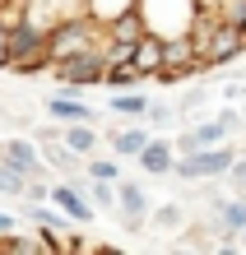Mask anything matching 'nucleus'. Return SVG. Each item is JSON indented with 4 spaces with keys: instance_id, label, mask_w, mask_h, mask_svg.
I'll return each mask as SVG.
<instances>
[{
    "instance_id": "1",
    "label": "nucleus",
    "mask_w": 246,
    "mask_h": 255,
    "mask_svg": "<svg viewBox=\"0 0 246 255\" xmlns=\"http://www.w3.org/2000/svg\"><path fill=\"white\" fill-rule=\"evenodd\" d=\"M42 65H47V23L28 19V14H14L5 23V70L37 74Z\"/></svg>"
},
{
    "instance_id": "2",
    "label": "nucleus",
    "mask_w": 246,
    "mask_h": 255,
    "mask_svg": "<svg viewBox=\"0 0 246 255\" xmlns=\"http://www.w3.org/2000/svg\"><path fill=\"white\" fill-rule=\"evenodd\" d=\"M237 148L233 144H209V148H191V153H177L172 158V176L177 181H223V172L233 167Z\"/></svg>"
},
{
    "instance_id": "3",
    "label": "nucleus",
    "mask_w": 246,
    "mask_h": 255,
    "mask_svg": "<svg viewBox=\"0 0 246 255\" xmlns=\"http://www.w3.org/2000/svg\"><path fill=\"white\" fill-rule=\"evenodd\" d=\"M135 9H140L144 28L158 37H186L191 19L200 14L195 0H135Z\"/></svg>"
},
{
    "instance_id": "4",
    "label": "nucleus",
    "mask_w": 246,
    "mask_h": 255,
    "mask_svg": "<svg viewBox=\"0 0 246 255\" xmlns=\"http://www.w3.org/2000/svg\"><path fill=\"white\" fill-rule=\"evenodd\" d=\"M102 70H107L102 47H88V51L65 56V61H56V79H60L56 93H74V98H79L84 84H102Z\"/></svg>"
},
{
    "instance_id": "5",
    "label": "nucleus",
    "mask_w": 246,
    "mask_h": 255,
    "mask_svg": "<svg viewBox=\"0 0 246 255\" xmlns=\"http://www.w3.org/2000/svg\"><path fill=\"white\" fill-rule=\"evenodd\" d=\"M149 209H153L149 190L140 181H126V176H121V181H116V204H112V214L121 218V228H126V232H140L144 223H149Z\"/></svg>"
},
{
    "instance_id": "6",
    "label": "nucleus",
    "mask_w": 246,
    "mask_h": 255,
    "mask_svg": "<svg viewBox=\"0 0 246 255\" xmlns=\"http://www.w3.org/2000/svg\"><path fill=\"white\" fill-rule=\"evenodd\" d=\"M47 200L65 214L74 228H88V223L98 218V209L88 204V195H84V181H60V186H47Z\"/></svg>"
},
{
    "instance_id": "7",
    "label": "nucleus",
    "mask_w": 246,
    "mask_h": 255,
    "mask_svg": "<svg viewBox=\"0 0 246 255\" xmlns=\"http://www.w3.org/2000/svg\"><path fill=\"white\" fill-rule=\"evenodd\" d=\"M242 51H246V33L219 19V28H214L209 42H205V65H209V70H223V65L242 61Z\"/></svg>"
},
{
    "instance_id": "8",
    "label": "nucleus",
    "mask_w": 246,
    "mask_h": 255,
    "mask_svg": "<svg viewBox=\"0 0 246 255\" xmlns=\"http://www.w3.org/2000/svg\"><path fill=\"white\" fill-rule=\"evenodd\" d=\"M0 162H9L19 176H42V148H37V139H28V134H9V139H0Z\"/></svg>"
},
{
    "instance_id": "9",
    "label": "nucleus",
    "mask_w": 246,
    "mask_h": 255,
    "mask_svg": "<svg viewBox=\"0 0 246 255\" xmlns=\"http://www.w3.org/2000/svg\"><path fill=\"white\" fill-rule=\"evenodd\" d=\"M172 158H177L172 139H158V134H149V144L135 153V162H140L144 176H172Z\"/></svg>"
},
{
    "instance_id": "10",
    "label": "nucleus",
    "mask_w": 246,
    "mask_h": 255,
    "mask_svg": "<svg viewBox=\"0 0 246 255\" xmlns=\"http://www.w3.org/2000/svg\"><path fill=\"white\" fill-rule=\"evenodd\" d=\"M42 107H47L51 121H88V126H98V107H88V102L74 98V93H56V98L42 102Z\"/></svg>"
},
{
    "instance_id": "11",
    "label": "nucleus",
    "mask_w": 246,
    "mask_h": 255,
    "mask_svg": "<svg viewBox=\"0 0 246 255\" xmlns=\"http://www.w3.org/2000/svg\"><path fill=\"white\" fill-rule=\"evenodd\" d=\"M56 139L65 144L70 153H79V158H88V153H93V148H98V130L88 126V121H65V126L56 130Z\"/></svg>"
},
{
    "instance_id": "12",
    "label": "nucleus",
    "mask_w": 246,
    "mask_h": 255,
    "mask_svg": "<svg viewBox=\"0 0 246 255\" xmlns=\"http://www.w3.org/2000/svg\"><path fill=\"white\" fill-rule=\"evenodd\" d=\"M130 65L140 70L144 79H149V74H158V70H163V37H158V33H144L140 42H135V56H130Z\"/></svg>"
},
{
    "instance_id": "13",
    "label": "nucleus",
    "mask_w": 246,
    "mask_h": 255,
    "mask_svg": "<svg viewBox=\"0 0 246 255\" xmlns=\"http://www.w3.org/2000/svg\"><path fill=\"white\" fill-rule=\"evenodd\" d=\"M149 134H153L149 126H121V130L107 134V144H112V153H116V158H135V153L149 144Z\"/></svg>"
},
{
    "instance_id": "14",
    "label": "nucleus",
    "mask_w": 246,
    "mask_h": 255,
    "mask_svg": "<svg viewBox=\"0 0 246 255\" xmlns=\"http://www.w3.org/2000/svg\"><path fill=\"white\" fill-rule=\"evenodd\" d=\"M28 218H33L37 228H47V232H56V242H60V237H65V232L74 228V223H70L65 214H60V209H56L51 200H42V204L33 200V204H28ZM56 251H60V246H56Z\"/></svg>"
},
{
    "instance_id": "15",
    "label": "nucleus",
    "mask_w": 246,
    "mask_h": 255,
    "mask_svg": "<svg viewBox=\"0 0 246 255\" xmlns=\"http://www.w3.org/2000/svg\"><path fill=\"white\" fill-rule=\"evenodd\" d=\"M144 107H149V93H130V88H112V98H107V112L112 116H130V121H140L144 116Z\"/></svg>"
},
{
    "instance_id": "16",
    "label": "nucleus",
    "mask_w": 246,
    "mask_h": 255,
    "mask_svg": "<svg viewBox=\"0 0 246 255\" xmlns=\"http://www.w3.org/2000/svg\"><path fill=\"white\" fill-rule=\"evenodd\" d=\"M84 195H88V204H93L98 214H112V204H116V181H98V176H88V181H84Z\"/></svg>"
},
{
    "instance_id": "17",
    "label": "nucleus",
    "mask_w": 246,
    "mask_h": 255,
    "mask_svg": "<svg viewBox=\"0 0 246 255\" xmlns=\"http://www.w3.org/2000/svg\"><path fill=\"white\" fill-rule=\"evenodd\" d=\"M140 79H144V74L135 70L130 61H121V65H107V70H102V84H107V88H135Z\"/></svg>"
},
{
    "instance_id": "18",
    "label": "nucleus",
    "mask_w": 246,
    "mask_h": 255,
    "mask_svg": "<svg viewBox=\"0 0 246 255\" xmlns=\"http://www.w3.org/2000/svg\"><path fill=\"white\" fill-rule=\"evenodd\" d=\"M140 121L153 130V126H172L177 121V107H172V102H158V98H149V107H144V116H140Z\"/></svg>"
},
{
    "instance_id": "19",
    "label": "nucleus",
    "mask_w": 246,
    "mask_h": 255,
    "mask_svg": "<svg viewBox=\"0 0 246 255\" xmlns=\"http://www.w3.org/2000/svg\"><path fill=\"white\" fill-rule=\"evenodd\" d=\"M84 167H88V176H98V181H121V162H116V153H112V158H93V153H88Z\"/></svg>"
},
{
    "instance_id": "20",
    "label": "nucleus",
    "mask_w": 246,
    "mask_h": 255,
    "mask_svg": "<svg viewBox=\"0 0 246 255\" xmlns=\"http://www.w3.org/2000/svg\"><path fill=\"white\" fill-rule=\"evenodd\" d=\"M149 223L153 228H181L186 223V209L181 204H158V209H149Z\"/></svg>"
},
{
    "instance_id": "21",
    "label": "nucleus",
    "mask_w": 246,
    "mask_h": 255,
    "mask_svg": "<svg viewBox=\"0 0 246 255\" xmlns=\"http://www.w3.org/2000/svg\"><path fill=\"white\" fill-rule=\"evenodd\" d=\"M23 190H28V176H19L9 162H0V195H9V200H23Z\"/></svg>"
},
{
    "instance_id": "22",
    "label": "nucleus",
    "mask_w": 246,
    "mask_h": 255,
    "mask_svg": "<svg viewBox=\"0 0 246 255\" xmlns=\"http://www.w3.org/2000/svg\"><path fill=\"white\" fill-rule=\"evenodd\" d=\"M135 0H84V14H93L98 23H107L112 14H121V9H130Z\"/></svg>"
},
{
    "instance_id": "23",
    "label": "nucleus",
    "mask_w": 246,
    "mask_h": 255,
    "mask_svg": "<svg viewBox=\"0 0 246 255\" xmlns=\"http://www.w3.org/2000/svg\"><path fill=\"white\" fill-rule=\"evenodd\" d=\"M205 102H209V93H205V88H186V93L177 98V116H191V112H200V107H205Z\"/></svg>"
},
{
    "instance_id": "24",
    "label": "nucleus",
    "mask_w": 246,
    "mask_h": 255,
    "mask_svg": "<svg viewBox=\"0 0 246 255\" xmlns=\"http://www.w3.org/2000/svg\"><path fill=\"white\" fill-rule=\"evenodd\" d=\"M223 176H228V186H233V190H242V195H246V158H242V153L233 158V167H228Z\"/></svg>"
},
{
    "instance_id": "25",
    "label": "nucleus",
    "mask_w": 246,
    "mask_h": 255,
    "mask_svg": "<svg viewBox=\"0 0 246 255\" xmlns=\"http://www.w3.org/2000/svg\"><path fill=\"white\" fill-rule=\"evenodd\" d=\"M223 102H246V79H228L223 84Z\"/></svg>"
},
{
    "instance_id": "26",
    "label": "nucleus",
    "mask_w": 246,
    "mask_h": 255,
    "mask_svg": "<svg viewBox=\"0 0 246 255\" xmlns=\"http://www.w3.org/2000/svg\"><path fill=\"white\" fill-rule=\"evenodd\" d=\"M9 232H19V218H14V214H5V209H0V237H9Z\"/></svg>"
},
{
    "instance_id": "27",
    "label": "nucleus",
    "mask_w": 246,
    "mask_h": 255,
    "mask_svg": "<svg viewBox=\"0 0 246 255\" xmlns=\"http://www.w3.org/2000/svg\"><path fill=\"white\" fill-rule=\"evenodd\" d=\"M5 23L9 19H0V70H5Z\"/></svg>"
},
{
    "instance_id": "28",
    "label": "nucleus",
    "mask_w": 246,
    "mask_h": 255,
    "mask_svg": "<svg viewBox=\"0 0 246 255\" xmlns=\"http://www.w3.org/2000/svg\"><path fill=\"white\" fill-rule=\"evenodd\" d=\"M237 251H246V228H242V232H237Z\"/></svg>"
},
{
    "instance_id": "29",
    "label": "nucleus",
    "mask_w": 246,
    "mask_h": 255,
    "mask_svg": "<svg viewBox=\"0 0 246 255\" xmlns=\"http://www.w3.org/2000/svg\"><path fill=\"white\" fill-rule=\"evenodd\" d=\"M242 126H246V102H242Z\"/></svg>"
}]
</instances>
